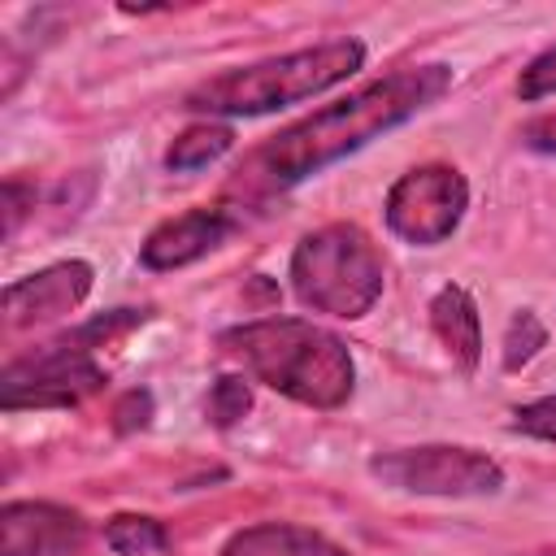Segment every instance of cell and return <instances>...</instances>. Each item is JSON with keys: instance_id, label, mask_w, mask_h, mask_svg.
I'll use <instances>...</instances> for the list:
<instances>
[{"instance_id": "obj_1", "label": "cell", "mask_w": 556, "mask_h": 556, "mask_svg": "<svg viewBox=\"0 0 556 556\" xmlns=\"http://www.w3.org/2000/svg\"><path fill=\"white\" fill-rule=\"evenodd\" d=\"M447 87H452V65H439V61L404 65L387 78H374V83L348 91L343 100L313 109L308 117L291 122L287 130L269 135L256 152H248V161L235 169L239 174L235 191H243V195L287 191V187L321 174L326 165L352 156L369 139L404 126L408 117L430 109Z\"/></svg>"}, {"instance_id": "obj_2", "label": "cell", "mask_w": 556, "mask_h": 556, "mask_svg": "<svg viewBox=\"0 0 556 556\" xmlns=\"http://www.w3.org/2000/svg\"><path fill=\"white\" fill-rule=\"evenodd\" d=\"M217 348L239 361L248 378L304 408H339L356 387L348 343L304 317H261L230 326L217 334Z\"/></svg>"}, {"instance_id": "obj_3", "label": "cell", "mask_w": 556, "mask_h": 556, "mask_svg": "<svg viewBox=\"0 0 556 556\" xmlns=\"http://www.w3.org/2000/svg\"><path fill=\"white\" fill-rule=\"evenodd\" d=\"M365 65L361 39H326L313 48H295L282 56H265L256 65H235L217 78H204L187 91V109L204 117H261L300 100L321 96L326 87L352 78Z\"/></svg>"}, {"instance_id": "obj_4", "label": "cell", "mask_w": 556, "mask_h": 556, "mask_svg": "<svg viewBox=\"0 0 556 556\" xmlns=\"http://www.w3.org/2000/svg\"><path fill=\"white\" fill-rule=\"evenodd\" d=\"M143 321H148L143 308H113V313H104V317H96L70 334L43 343L30 356H13L4 365V378H0V404L9 413L83 404L87 395H96L109 382L104 365L96 361V348H104L109 339H117Z\"/></svg>"}, {"instance_id": "obj_5", "label": "cell", "mask_w": 556, "mask_h": 556, "mask_svg": "<svg viewBox=\"0 0 556 556\" xmlns=\"http://www.w3.org/2000/svg\"><path fill=\"white\" fill-rule=\"evenodd\" d=\"M382 256L352 222H330L304 235L291 252V291L304 308L330 317H365L382 295Z\"/></svg>"}, {"instance_id": "obj_6", "label": "cell", "mask_w": 556, "mask_h": 556, "mask_svg": "<svg viewBox=\"0 0 556 556\" xmlns=\"http://www.w3.org/2000/svg\"><path fill=\"white\" fill-rule=\"evenodd\" d=\"M369 473L382 486L408 491V495H443V500H473L495 495L504 486L500 460L473 447L452 443H426V447H395L369 460Z\"/></svg>"}, {"instance_id": "obj_7", "label": "cell", "mask_w": 556, "mask_h": 556, "mask_svg": "<svg viewBox=\"0 0 556 556\" xmlns=\"http://www.w3.org/2000/svg\"><path fill=\"white\" fill-rule=\"evenodd\" d=\"M469 208V182L452 165H421L395 178L387 191V226L413 248L443 243Z\"/></svg>"}, {"instance_id": "obj_8", "label": "cell", "mask_w": 556, "mask_h": 556, "mask_svg": "<svg viewBox=\"0 0 556 556\" xmlns=\"http://www.w3.org/2000/svg\"><path fill=\"white\" fill-rule=\"evenodd\" d=\"M91 265L87 261H56L30 278H17L4 287V326L9 330H26V326H43L56 321L65 313H74L87 291H91Z\"/></svg>"}, {"instance_id": "obj_9", "label": "cell", "mask_w": 556, "mask_h": 556, "mask_svg": "<svg viewBox=\"0 0 556 556\" xmlns=\"http://www.w3.org/2000/svg\"><path fill=\"white\" fill-rule=\"evenodd\" d=\"M4 556H78L87 543V521L48 500H9L0 513Z\"/></svg>"}, {"instance_id": "obj_10", "label": "cell", "mask_w": 556, "mask_h": 556, "mask_svg": "<svg viewBox=\"0 0 556 556\" xmlns=\"http://www.w3.org/2000/svg\"><path fill=\"white\" fill-rule=\"evenodd\" d=\"M235 230H239V213L226 208V204L187 208V213L161 222V226L143 239L139 265H143V269H182V265L208 256L213 248H222Z\"/></svg>"}, {"instance_id": "obj_11", "label": "cell", "mask_w": 556, "mask_h": 556, "mask_svg": "<svg viewBox=\"0 0 556 556\" xmlns=\"http://www.w3.org/2000/svg\"><path fill=\"white\" fill-rule=\"evenodd\" d=\"M217 556H356V552L295 521H256L235 530Z\"/></svg>"}, {"instance_id": "obj_12", "label": "cell", "mask_w": 556, "mask_h": 556, "mask_svg": "<svg viewBox=\"0 0 556 556\" xmlns=\"http://www.w3.org/2000/svg\"><path fill=\"white\" fill-rule=\"evenodd\" d=\"M430 326L439 334V343L447 348V356L473 374L478 361H482V317H478V304L465 287H443L434 291L430 300Z\"/></svg>"}, {"instance_id": "obj_13", "label": "cell", "mask_w": 556, "mask_h": 556, "mask_svg": "<svg viewBox=\"0 0 556 556\" xmlns=\"http://www.w3.org/2000/svg\"><path fill=\"white\" fill-rule=\"evenodd\" d=\"M230 143H235V130H230V126H222V122H200V126L182 130V135L169 143L165 169H174V174H195V169L213 165L217 156H226Z\"/></svg>"}, {"instance_id": "obj_14", "label": "cell", "mask_w": 556, "mask_h": 556, "mask_svg": "<svg viewBox=\"0 0 556 556\" xmlns=\"http://www.w3.org/2000/svg\"><path fill=\"white\" fill-rule=\"evenodd\" d=\"M104 543L117 552V556H156L169 547V534L156 517H139V513H117L109 526H104Z\"/></svg>"}, {"instance_id": "obj_15", "label": "cell", "mask_w": 556, "mask_h": 556, "mask_svg": "<svg viewBox=\"0 0 556 556\" xmlns=\"http://www.w3.org/2000/svg\"><path fill=\"white\" fill-rule=\"evenodd\" d=\"M543 343H547V326H543L530 308H521V313L508 321V330H504V369L530 365Z\"/></svg>"}, {"instance_id": "obj_16", "label": "cell", "mask_w": 556, "mask_h": 556, "mask_svg": "<svg viewBox=\"0 0 556 556\" xmlns=\"http://www.w3.org/2000/svg\"><path fill=\"white\" fill-rule=\"evenodd\" d=\"M248 408H252V387L243 378H235V374L217 378L213 391H208V404H204V413H208V421L217 430H230Z\"/></svg>"}, {"instance_id": "obj_17", "label": "cell", "mask_w": 556, "mask_h": 556, "mask_svg": "<svg viewBox=\"0 0 556 556\" xmlns=\"http://www.w3.org/2000/svg\"><path fill=\"white\" fill-rule=\"evenodd\" d=\"M513 430L517 434H530V439H543V443H556V395H543V400H530L513 413Z\"/></svg>"}, {"instance_id": "obj_18", "label": "cell", "mask_w": 556, "mask_h": 556, "mask_svg": "<svg viewBox=\"0 0 556 556\" xmlns=\"http://www.w3.org/2000/svg\"><path fill=\"white\" fill-rule=\"evenodd\" d=\"M517 96L521 100H543V96H556V48H547V52H539L526 70H521V78H517Z\"/></svg>"}, {"instance_id": "obj_19", "label": "cell", "mask_w": 556, "mask_h": 556, "mask_svg": "<svg viewBox=\"0 0 556 556\" xmlns=\"http://www.w3.org/2000/svg\"><path fill=\"white\" fill-rule=\"evenodd\" d=\"M113 417H117V430H143L148 417H152V395H148V391H126V395L117 400Z\"/></svg>"}, {"instance_id": "obj_20", "label": "cell", "mask_w": 556, "mask_h": 556, "mask_svg": "<svg viewBox=\"0 0 556 556\" xmlns=\"http://www.w3.org/2000/svg\"><path fill=\"white\" fill-rule=\"evenodd\" d=\"M521 143L534 148V152L556 156V113H543V117L526 122V126H521Z\"/></svg>"}]
</instances>
